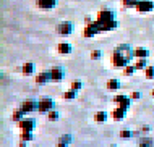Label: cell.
<instances>
[{"mask_svg":"<svg viewBox=\"0 0 154 147\" xmlns=\"http://www.w3.org/2000/svg\"><path fill=\"white\" fill-rule=\"evenodd\" d=\"M21 73L24 74V76H31V74L34 73V63L26 62V63L21 66Z\"/></svg>","mask_w":154,"mask_h":147,"instance_id":"cell-14","label":"cell"},{"mask_svg":"<svg viewBox=\"0 0 154 147\" xmlns=\"http://www.w3.org/2000/svg\"><path fill=\"white\" fill-rule=\"evenodd\" d=\"M65 76H66L65 68H62V66H54V68H51V78H52V81H55V82L63 81Z\"/></svg>","mask_w":154,"mask_h":147,"instance_id":"cell-7","label":"cell"},{"mask_svg":"<svg viewBox=\"0 0 154 147\" xmlns=\"http://www.w3.org/2000/svg\"><path fill=\"white\" fill-rule=\"evenodd\" d=\"M32 131H29V129H20V139H21L23 142H29L32 141Z\"/></svg>","mask_w":154,"mask_h":147,"instance_id":"cell-16","label":"cell"},{"mask_svg":"<svg viewBox=\"0 0 154 147\" xmlns=\"http://www.w3.org/2000/svg\"><path fill=\"white\" fill-rule=\"evenodd\" d=\"M136 70H144L148 66V58H135Z\"/></svg>","mask_w":154,"mask_h":147,"instance_id":"cell-18","label":"cell"},{"mask_svg":"<svg viewBox=\"0 0 154 147\" xmlns=\"http://www.w3.org/2000/svg\"><path fill=\"white\" fill-rule=\"evenodd\" d=\"M81 87H83V81H81V79H75V81H72V89L80 91Z\"/></svg>","mask_w":154,"mask_h":147,"instance_id":"cell-26","label":"cell"},{"mask_svg":"<svg viewBox=\"0 0 154 147\" xmlns=\"http://www.w3.org/2000/svg\"><path fill=\"white\" fill-rule=\"evenodd\" d=\"M135 73H136L135 63H128V65L123 68V74H127V76H131V74H135Z\"/></svg>","mask_w":154,"mask_h":147,"instance_id":"cell-19","label":"cell"},{"mask_svg":"<svg viewBox=\"0 0 154 147\" xmlns=\"http://www.w3.org/2000/svg\"><path fill=\"white\" fill-rule=\"evenodd\" d=\"M47 118L51 120V121H55V120H59V118H60V113L57 112L55 108H52V110L47 113Z\"/></svg>","mask_w":154,"mask_h":147,"instance_id":"cell-23","label":"cell"},{"mask_svg":"<svg viewBox=\"0 0 154 147\" xmlns=\"http://www.w3.org/2000/svg\"><path fill=\"white\" fill-rule=\"evenodd\" d=\"M24 116V112L21 110V108H18V110L13 112V121H20Z\"/></svg>","mask_w":154,"mask_h":147,"instance_id":"cell-25","label":"cell"},{"mask_svg":"<svg viewBox=\"0 0 154 147\" xmlns=\"http://www.w3.org/2000/svg\"><path fill=\"white\" fill-rule=\"evenodd\" d=\"M57 32L60 36L73 34V23L72 21H62V23H59V26H57Z\"/></svg>","mask_w":154,"mask_h":147,"instance_id":"cell-4","label":"cell"},{"mask_svg":"<svg viewBox=\"0 0 154 147\" xmlns=\"http://www.w3.org/2000/svg\"><path fill=\"white\" fill-rule=\"evenodd\" d=\"M107 89L112 91V92L119 91L120 89V81H119V79H115V78L109 79V81H107Z\"/></svg>","mask_w":154,"mask_h":147,"instance_id":"cell-17","label":"cell"},{"mask_svg":"<svg viewBox=\"0 0 154 147\" xmlns=\"http://www.w3.org/2000/svg\"><path fill=\"white\" fill-rule=\"evenodd\" d=\"M37 107H39V102L34 99H28V100H24V102L21 104V110L24 112V115H28V113H31V112H34L37 110Z\"/></svg>","mask_w":154,"mask_h":147,"instance_id":"cell-5","label":"cell"},{"mask_svg":"<svg viewBox=\"0 0 154 147\" xmlns=\"http://www.w3.org/2000/svg\"><path fill=\"white\" fill-rule=\"evenodd\" d=\"M72 136H70V134H63V136L60 137L59 139V146L62 147V146H68V144H72Z\"/></svg>","mask_w":154,"mask_h":147,"instance_id":"cell-21","label":"cell"},{"mask_svg":"<svg viewBox=\"0 0 154 147\" xmlns=\"http://www.w3.org/2000/svg\"><path fill=\"white\" fill-rule=\"evenodd\" d=\"M101 57H102L101 50H93L91 52V60H101Z\"/></svg>","mask_w":154,"mask_h":147,"instance_id":"cell-27","label":"cell"},{"mask_svg":"<svg viewBox=\"0 0 154 147\" xmlns=\"http://www.w3.org/2000/svg\"><path fill=\"white\" fill-rule=\"evenodd\" d=\"M114 102L119 105V107H122V108H130V104H131V97L130 95H115L114 97Z\"/></svg>","mask_w":154,"mask_h":147,"instance_id":"cell-8","label":"cell"},{"mask_svg":"<svg viewBox=\"0 0 154 147\" xmlns=\"http://www.w3.org/2000/svg\"><path fill=\"white\" fill-rule=\"evenodd\" d=\"M151 94H152V97H154V91H152V92H151Z\"/></svg>","mask_w":154,"mask_h":147,"instance_id":"cell-30","label":"cell"},{"mask_svg":"<svg viewBox=\"0 0 154 147\" xmlns=\"http://www.w3.org/2000/svg\"><path fill=\"white\" fill-rule=\"evenodd\" d=\"M120 136H122L123 139H128V137L133 136V131H130V129H123V131H120Z\"/></svg>","mask_w":154,"mask_h":147,"instance_id":"cell-28","label":"cell"},{"mask_svg":"<svg viewBox=\"0 0 154 147\" xmlns=\"http://www.w3.org/2000/svg\"><path fill=\"white\" fill-rule=\"evenodd\" d=\"M144 76L146 79H154V65H148L144 68Z\"/></svg>","mask_w":154,"mask_h":147,"instance_id":"cell-22","label":"cell"},{"mask_svg":"<svg viewBox=\"0 0 154 147\" xmlns=\"http://www.w3.org/2000/svg\"><path fill=\"white\" fill-rule=\"evenodd\" d=\"M135 58V49L128 44H120L112 52V65L115 68H125Z\"/></svg>","mask_w":154,"mask_h":147,"instance_id":"cell-1","label":"cell"},{"mask_svg":"<svg viewBox=\"0 0 154 147\" xmlns=\"http://www.w3.org/2000/svg\"><path fill=\"white\" fill-rule=\"evenodd\" d=\"M109 116H110V115H109L107 112L99 110V112H96V115H94V121H96V123H106Z\"/></svg>","mask_w":154,"mask_h":147,"instance_id":"cell-13","label":"cell"},{"mask_svg":"<svg viewBox=\"0 0 154 147\" xmlns=\"http://www.w3.org/2000/svg\"><path fill=\"white\" fill-rule=\"evenodd\" d=\"M135 58H149V50L146 47H135Z\"/></svg>","mask_w":154,"mask_h":147,"instance_id":"cell-15","label":"cell"},{"mask_svg":"<svg viewBox=\"0 0 154 147\" xmlns=\"http://www.w3.org/2000/svg\"><path fill=\"white\" fill-rule=\"evenodd\" d=\"M37 102H39V107H37V112L39 113H45V115H47V113L54 108V100L51 97H42V99L37 100Z\"/></svg>","mask_w":154,"mask_h":147,"instance_id":"cell-2","label":"cell"},{"mask_svg":"<svg viewBox=\"0 0 154 147\" xmlns=\"http://www.w3.org/2000/svg\"><path fill=\"white\" fill-rule=\"evenodd\" d=\"M125 115H127V108H122V107H115L114 110H112L110 113V118L114 120V121H122L125 118Z\"/></svg>","mask_w":154,"mask_h":147,"instance_id":"cell-10","label":"cell"},{"mask_svg":"<svg viewBox=\"0 0 154 147\" xmlns=\"http://www.w3.org/2000/svg\"><path fill=\"white\" fill-rule=\"evenodd\" d=\"M135 10L140 11V13H149V11L154 10V2L152 0H138Z\"/></svg>","mask_w":154,"mask_h":147,"instance_id":"cell-3","label":"cell"},{"mask_svg":"<svg viewBox=\"0 0 154 147\" xmlns=\"http://www.w3.org/2000/svg\"><path fill=\"white\" fill-rule=\"evenodd\" d=\"M18 128L20 129H29V131H34L36 120L34 118H29V116H23V118L18 121Z\"/></svg>","mask_w":154,"mask_h":147,"instance_id":"cell-6","label":"cell"},{"mask_svg":"<svg viewBox=\"0 0 154 147\" xmlns=\"http://www.w3.org/2000/svg\"><path fill=\"white\" fill-rule=\"evenodd\" d=\"M57 0H36V5L41 10H52V8L57 7Z\"/></svg>","mask_w":154,"mask_h":147,"instance_id":"cell-9","label":"cell"},{"mask_svg":"<svg viewBox=\"0 0 154 147\" xmlns=\"http://www.w3.org/2000/svg\"><path fill=\"white\" fill-rule=\"evenodd\" d=\"M49 81H52L51 70H49V71H42V73H39L36 76V84H37V86H44V84H47Z\"/></svg>","mask_w":154,"mask_h":147,"instance_id":"cell-12","label":"cell"},{"mask_svg":"<svg viewBox=\"0 0 154 147\" xmlns=\"http://www.w3.org/2000/svg\"><path fill=\"white\" fill-rule=\"evenodd\" d=\"M130 97H131V100H138L141 97V94L138 91H135V92H131V94H130Z\"/></svg>","mask_w":154,"mask_h":147,"instance_id":"cell-29","label":"cell"},{"mask_svg":"<svg viewBox=\"0 0 154 147\" xmlns=\"http://www.w3.org/2000/svg\"><path fill=\"white\" fill-rule=\"evenodd\" d=\"M57 52H59L60 55H70V53L73 52V47H72V44H68L66 40H62V42H59V45H57Z\"/></svg>","mask_w":154,"mask_h":147,"instance_id":"cell-11","label":"cell"},{"mask_svg":"<svg viewBox=\"0 0 154 147\" xmlns=\"http://www.w3.org/2000/svg\"><path fill=\"white\" fill-rule=\"evenodd\" d=\"M136 3H138V0H122V5L125 8H135Z\"/></svg>","mask_w":154,"mask_h":147,"instance_id":"cell-24","label":"cell"},{"mask_svg":"<svg viewBox=\"0 0 154 147\" xmlns=\"http://www.w3.org/2000/svg\"><path fill=\"white\" fill-rule=\"evenodd\" d=\"M76 92H78V91H75V89H72V87H70V91H65L62 97H63L65 100H73L75 97H76Z\"/></svg>","mask_w":154,"mask_h":147,"instance_id":"cell-20","label":"cell"}]
</instances>
